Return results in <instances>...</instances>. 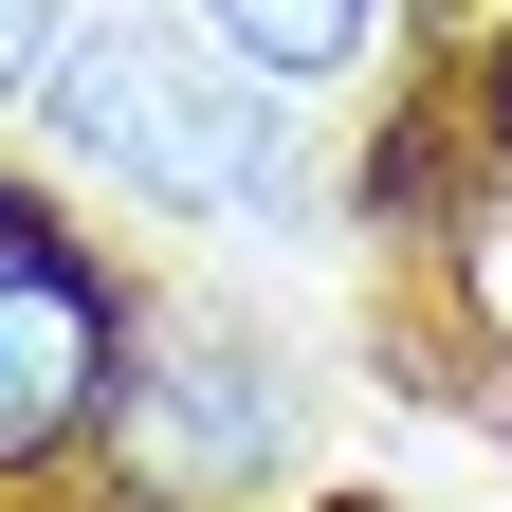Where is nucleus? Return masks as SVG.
<instances>
[{
    "instance_id": "f257e3e1",
    "label": "nucleus",
    "mask_w": 512,
    "mask_h": 512,
    "mask_svg": "<svg viewBox=\"0 0 512 512\" xmlns=\"http://www.w3.org/2000/svg\"><path fill=\"white\" fill-rule=\"evenodd\" d=\"M19 110L55 128V165H92L165 220H275L293 202V92H256L202 19H55Z\"/></svg>"
},
{
    "instance_id": "f03ea898",
    "label": "nucleus",
    "mask_w": 512,
    "mask_h": 512,
    "mask_svg": "<svg viewBox=\"0 0 512 512\" xmlns=\"http://www.w3.org/2000/svg\"><path fill=\"white\" fill-rule=\"evenodd\" d=\"M92 458H110V494H147V512H238V494L293 476V384L256 366L220 311H165V330L110 348Z\"/></svg>"
},
{
    "instance_id": "7ed1b4c3",
    "label": "nucleus",
    "mask_w": 512,
    "mask_h": 512,
    "mask_svg": "<svg viewBox=\"0 0 512 512\" xmlns=\"http://www.w3.org/2000/svg\"><path fill=\"white\" fill-rule=\"evenodd\" d=\"M110 348H128V311H110V275H92L74 238H19V256H0V476H55L92 439Z\"/></svg>"
},
{
    "instance_id": "20e7f679",
    "label": "nucleus",
    "mask_w": 512,
    "mask_h": 512,
    "mask_svg": "<svg viewBox=\"0 0 512 512\" xmlns=\"http://www.w3.org/2000/svg\"><path fill=\"white\" fill-rule=\"evenodd\" d=\"M384 19H403V0H202V37L238 55L256 92H348L384 55Z\"/></svg>"
},
{
    "instance_id": "39448f33",
    "label": "nucleus",
    "mask_w": 512,
    "mask_h": 512,
    "mask_svg": "<svg viewBox=\"0 0 512 512\" xmlns=\"http://www.w3.org/2000/svg\"><path fill=\"white\" fill-rule=\"evenodd\" d=\"M55 19H74V0H0V110L37 92V55H55Z\"/></svg>"
},
{
    "instance_id": "423d86ee",
    "label": "nucleus",
    "mask_w": 512,
    "mask_h": 512,
    "mask_svg": "<svg viewBox=\"0 0 512 512\" xmlns=\"http://www.w3.org/2000/svg\"><path fill=\"white\" fill-rule=\"evenodd\" d=\"M19 238H37V202H19V165H0V256H19Z\"/></svg>"
},
{
    "instance_id": "0eeeda50",
    "label": "nucleus",
    "mask_w": 512,
    "mask_h": 512,
    "mask_svg": "<svg viewBox=\"0 0 512 512\" xmlns=\"http://www.w3.org/2000/svg\"><path fill=\"white\" fill-rule=\"evenodd\" d=\"M476 110H494V128H512V55H494V74H476Z\"/></svg>"
}]
</instances>
